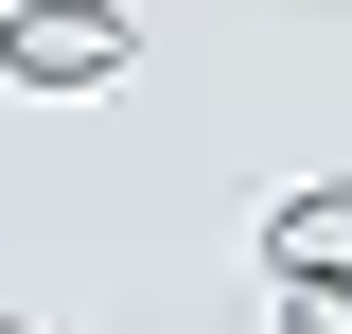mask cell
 <instances>
[{
  "label": "cell",
  "instance_id": "6da1fadb",
  "mask_svg": "<svg viewBox=\"0 0 352 334\" xmlns=\"http://www.w3.org/2000/svg\"><path fill=\"white\" fill-rule=\"evenodd\" d=\"M0 71L18 88H106L124 71V18H106V0H18V18H0Z\"/></svg>",
  "mask_w": 352,
  "mask_h": 334
},
{
  "label": "cell",
  "instance_id": "7a4b0ae2",
  "mask_svg": "<svg viewBox=\"0 0 352 334\" xmlns=\"http://www.w3.org/2000/svg\"><path fill=\"white\" fill-rule=\"evenodd\" d=\"M264 264L282 282H352V194H282L264 211Z\"/></svg>",
  "mask_w": 352,
  "mask_h": 334
},
{
  "label": "cell",
  "instance_id": "3957f363",
  "mask_svg": "<svg viewBox=\"0 0 352 334\" xmlns=\"http://www.w3.org/2000/svg\"><path fill=\"white\" fill-rule=\"evenodd\" d=\"M282 334H352V282H282Z\"/></svg>",
  "mask_w": 352,
  "mask_h": 334
},
{
  "label": "cell",
  "instance_id": "277c9868",
  "mask_svg": "<svg viewBox=\"0 0 352 334\" xmlns=\"http://www.w3.org/2000/svg\"><path fill=\"white\" fill-rule=\"evenodd\" d=\"M0 18H18V0H0Z\"/></svg>",
  "mask_w": 352,
  "mask_h": 334
},
{
  "label": "cell",
  "instance_id": "5b68a950",
  "mask_svg": "<svg viewBox=\"0 0 352 334\" xmlns=\"http://www.w3.org/2000/svg\"><path fill=\"white\" fill-rule=\"evenodd\" d=\"M0 334H18V317H0Z\"/></svg>",
  "mask_w": 352,
  "mask_h": 334
}]
</instances>
